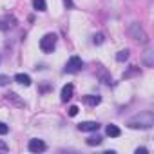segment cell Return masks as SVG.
<instances>
[{
  "label": "cell",
  "instance_id": "1",
  "mask_svg": "<svg viewBox=\"0 0 154 154\" xmlns=\"http://www.w3.org/2000/svg\"><path fill=\"white\" fill-rule=\"evenodd\" d=\"M154 125V114L152 111H141L140 114L132 116L127 120V127L131 129H141V131H147Z\"/></svg>",
  "mask_w": 154,
  "mask_h": 154
},
{
  "label": "cell",
  "instance_id": "2",
  "mask_svg": "<svg viewBox=\"0 0 154 154\" xmlns=\"http://www.w3.org/2000/svg\"><path fill=\"white\" fill-rule=\"evenodd\" d=\"M127 33H129L131 38H134L140 44H147L149 42V36H147V33H145V29L141 27L140 22H131L129 27H127Z\"/></svg>",
  "mask_w": 154,
  "mask_h": 154
},
{
  "label": "cell",
  "instance_id": "3",
  "mask_svg": "<svg viewBox=\"0 0 154 154\" xmlns=\"http://www.w3.org/2000/svg\"><path fill=\"white\" fill-rule=\"evenodd\" d=\"M56 40H58V36H56L54 33H47V35H44L42 40H40V49H42L44 53H53L54 47H56Z\"/></svg>",
  "mask_w": 154,
  "mask_h": 154
},
{
  "label": "cell",
  "instance_id": "4",
  "mask_svg": "<svg viewBox=\"0 0 154 154\" xmlns=\"http://www.w3.org/2000/svg\"><path fill=\"white\" fill-rule=\"evenodd\" d=\"M80 69H84L82 58H78V56H71V58L67 60V63H65V71H67V72H78Z\"/></svg>",
  "mask_w": 154,
  "mask_h": 154
},
{
  "label": "cell",
  "instance_id": "5",
  "mask_svg": "<svg viewBox=\"0 0 154 154\" xmlns=\"http://www.w3.org/2000/svg\"><path fill=\"white\" fill-rule=\"evenodd\" d=\"M27 149H29L31 152H36V154H38V152H44V150L47 149V145H45L42 140H36V138H35V140H29Z\"/></svg>",
  "mask_w": 154,
  "mask_h": 154
},
{
  "label": "cell",
  "instance_id": "6",
  "mask_svg": "<svg viewBox=\"0 0 154 154\" xmlns=\"http://www.w3.org/2000/svg\"><path fill=\"white\" fill-rule=\"evenodd\" d=\"M6 100H8L9 103H13L15 107H18V109H24V107H26V102H24L17 93H8V94H6Z\"/></svg>",
  "mask_w": 154,
  "mask_h": 154
},
{
  "label": "cell",
  "instance_id": "7",
  "mask_svg": "<svg viewBox=\"0 0 154 154\" xmlns=\"http://www.w3.org/2000/svg\"><path fill=\"white\" fill-rule=\"evenodd\" d=\"M98 129H100L98 122H82V123H78V131H82V132H94Z\"/></svg>",
  "mask_w": 154,
  "mask_h": 154
},
{
  "label": "cell",
  "instance_id": "8",
  "mask_svg": "<svg viewBox=\"0 0 154 154\" xmlns=\"http://www.w3.org/2000/svg\"><path fill=\"white\" fill-rule=\"evenodd\" d=\"M72 94H74V87H72V84H67V85H63V89L60 93V100L65 103V102H69L72 98Z\"/></svg>",
  "mask_w": 154,
  "mask_h": 154
},
{
  "label": "cell",
  "instance_id": "9",
  "mask_svg": "<svg viewBox=\"0 0 154 154\" xmlns=\"http://www.w3.org/2000/svg\"><path fill=\"white\" fill-rule=\"evenodd\" d=\"M98 78H100L105 85H112V78H111V74H109L102 65H98Z\"/></svg>",
  "mask_w": 154,
  "mask_h": 154
},
{
  "label": "cell",
  "instance_id": "10",
  "mask_svg": "<svg viewBox=\"0 0 154 154\" xmlns=\"http://www.w3.org/2000/svg\"><path fill=\"white\" fill-rule=\"evenodd\" d=\"M15 82L20 84V85H24V87H29L31 85V76L29 74H24V72H18L15 76Z\"/></svg>",
  "mask_w": 154,
  "mask_h": 154
},
{
  "label": "cell",
  "instance_id": "11",
  "mask_svg": "<svg viewBox=\"0 0 154 154\" xmlns=\"http://www.w3.org/2000/svg\"><path fill=\"white\" fill-rule=\"evenodd\" d=\"M84 102H85L89 107H96V105L102 102V96H98V94H87V96H84Z\"/></svg>",
  "mask_w": 154,
  "mask_h": 154
},
{
  "label": "cell",
  "instance_id": "12",
  "mask_svg": "<svg viewBox=\"0 0 154 154\" xmlns=\"http://www.w3.org/2000/svg\"><path fill=\"white\" fill-rule=\"evenodd\" d=\"M105 132H107V136H111V138H118V136L122 134V131H120V129H118V125H114V123L107 125Z\"/></svg>",
  "mask_w": 154,
  "mask_h": 154
},
{
  "label": "cell",
  "instance_id": "13",
  "mask_svg": "<svg viewBox=\"0 0 154 154\" xmlns=\"http://www.w3.org/2000/svg\"><path fill=\"white\" fill-rule=\"evenodd\" d=\"M33 8L36 11H45L47 9V4H45V0H33Z\"/></svg>",
  "mask_w": 154,
  "mask_h": 154
},
{
  "label": "cell",
  "instance_id": "14",
  "mask_svg": "<svg viewBox=\"0 0 154 154\" xmlns=\"http://www.w3.org/2000/svg\"><path fill=\"white\" fill-rule=\"evenodd\" d=\"M152 51H145V54H143V63H145V67H152Z\"/></svg>",
  "mask_w": 154,
  "mask_h": 154
},
{
  "label": "cell",
  "instance_id": "15",
  "mask_svg": "<svg viewBox=\"0 0 154 154\" xmlns=\"http://www.w3.org/2000/svg\"><path fill=\"white\" fill-rule=\"evenodd\" d=\"M102 141H103V140H102V136H98V134H96V136H89V138H87V145H91V147L100 145Z\"/></svg>",
  "mask_w": 154,
  "mask_h": 154
},
{
  "label": "cell",
  "instance_id": "16",
  "mask_svg": "<svg viewBox=\"0 0 154 154\" xmlns=\"http://www.w3.org/2000/svg\"><path fill=\"white\" fill-rule=\"evenodd\" d=\"M116 60H118V62H125V60H129V51H127V49L120 51V53L116 54Z\"/></svg>",
  "mask_w": 154,
  "mask_h": 154
},
{
  "label": "cell",
  "instance_id": "17",
  "mask_svg": "<svg viewBox=\"0 0 154 154\" xmlns=\"http://www.w3.org/2000/svg\"><path fill=\"white\" fill-rule=\"evenodd\" d=\"M93 42H94L96 45H100V44H103V35H102V33H98V35H94V36H93Z\"/></svg>",
  "mask_w": 154,
  "mask_h": 154
},
{
  "label": "cell",
  "instance_id": "18",
  "mask_svg": "<svg viewBox=\"0 0 154 154\" xmlns=\"http://www.w3.org/2000/svg\"><path fill=\"white\" fill-rule=\"evenodd\" d=\"M67 114H69V116H76V114H78V107H76V105H71V107L67 109Z\"/></svg>",
  "mask_w": 154,
  "mask_h": 154
},
{
  "label": "cell",
  "instance_id": "19",
  "mask_svg": "<svg viewBox=\"0 0 154 154\" xmlns=\"http://www.w3.org/2000/svg\"><path fill=\"white\" fill-rule=\"evenodd\" d=\"M8 84H9V76L0 74V87H2V85H8Z\"/></svg>",
  "mask_w": 154,
  "mask_h": 154
},
{
  "label": "cell",
  "instance_id": "20",
  "mask_svg": "<svg viewBox=\"0 0 154 154\" xmlns=\"http://www.w3.org/2000/svg\"><path fill=\"white\" fill-rule=\"evenodd\" d=\"M8 131H9V127H8L4 122H0V134H6Z\"/></svg>",
  "mask_w": 154,
  "mask_h": 154
},
{
  "label": "cell",
  "instance_id": "21",
  "mask_svg": "<svg viewBox=\"0 0 154 154\" xmlns=\"http://www.w3.org/2000/svg\"><path fill=\"white\" fill-rule=\"evenodd\" d=\"M8 150H9L8 143H6V141H2V140H0V152H8Z\"/></svg>",
  "mask_w": 154,
  "mask_h": 154
},
{
  "label": "cell",
  "instance_id": "22",
  "mask_svg": "<svg viewBox=\"0 0 154 154\" xmlns=\"http://www.w3.org/2000/svg\"><path fill=\"white\" fill-rule=\"evenodd\" d=\"M147 152H149V150H147L145 147H138V149H136V154H147Z\"/></svg>",
  "mask_w": 154,
  "mask_h": 154
},
{
  "label": "cell",
  "instance_id": "23",
  "mask_svg": "<svg viewBox=\"0 0 154 154\" xmlns=\"http://www.w3.org/2000/svg\"><path fill=\"white\" fill-rule=\"evenodd\" d=\"M63 4H65L67 9H71V8H72V0H63Z\"/></svg>",
  "mask_w": 154,
  "mask_h": 154
},
{
  "label": "cell",
  "instance_id": "24",
  "mask_svg": "<svg viewBox=\"0 0 154 154\" xmlns=\"http://www.w3.org/2000/svg\"><path fill=\"white\" fill-rule=\"evenodd\" d=\"M0 29H2V31H8V29H9V26H8V24H4L2 20H0Z\"/></svg>",
  "mask_w": 154,
  "mask_h": 154
},
{
  "label": "cell",
  "instance_id": "25",
  "mask_svg": "<svg viewBox=\"0 0 154 154\" xmlns=\"http://www.w3.org/2000/svg\"><path fill=\"white\" fill-rule=\"evenodd\" d=\"M40 89H42V91H44V93H45V91H49V85H47V84H44V85H42V87H40Z\"/></svg>",
  "mask_w": 154,
  "mask_h": 154
}]
</instances>
